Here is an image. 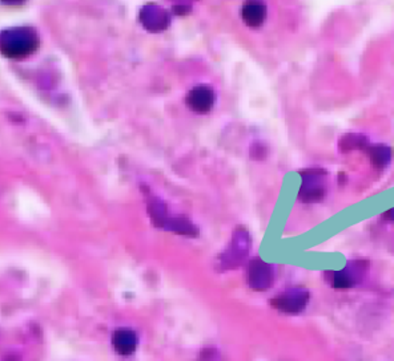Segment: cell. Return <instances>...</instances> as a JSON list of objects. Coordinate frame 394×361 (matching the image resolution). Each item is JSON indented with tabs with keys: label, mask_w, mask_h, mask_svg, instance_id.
I'll list each match as a JSON object with an SVG mask.
<instances>
[{
	"label": "cell",
	"mask_w": 394,
	"mask_h": 361,
	"mask_svg": "<svg viewBox=\"0 0 394 361\" xmlns=\"http://www.w3.org/2000/svg\"><path fill=\"white\" fill-rule=\"evenodd\" d=\"M216 96L211 87L197 85L187 96V105L197 114H205L212 111Z\"/></svg>",
	"instance_id": "5b68a950"
},
{
	"label": "cell",
	"mask_w": 394,
	"mask_h": 361,
	"mask_svg": "<svg viewBox=\"0 0 394 361\" xmlns=\"http://www.w3.org/2000/svg\"><path fill=\"white\" fill-rule=\"evenodd\" d=\"M371 164L375 166V169H386L392 160H393V151L391 146L385 144H375L373 146L368 148Z\"/></svg>",
	"instance_id": "30bf717a"
},
{
	"label": "cell",
	"mask_w": 394,
	"mask_h": 361,
	"mask_svg": "<svg viewBox=\"0 0 394 361\" xmlns=\"http://www.w3.org/2000/svg\"><path fill=\"white\" fill-rule=\"evenodd\" d=\"M140 19L141 23L151 31H161L167 28L169 23L167 12L155 4H148L147 7H144L141 10Z\"/></svg>",
	"instance_id": "52a82bcc"
},
{
	"label": "cell",
	"mask_w": 394,
	"mask_h": 361,
	"mask_svg": "<svg viewBox=\"0 0 394 361\" xmlns=\"http://www.w3.org/2000/svg\"><path fill=\"white\" fill-rule=\"evenodd\" d=\"M384 218L385 219H389V221H392L394 222V208L393 209L388 210L385 214H384Z\"/></svg>",
	"instance_id": "7c38bea8"
},
{
	"label": "cell",
	"mask_w": 394,
	"mask_h": 361,
	"mask_svg": "<svg viewBox=\"0 0 394 361\" xmlns=\"http://www.w3.org/2000/svg\"><path fill=\"white\" fill-rule=\"evenodd\" d=\"M114 347L123 356L132 355L138 347V336L131 329H118L114 333Z\"/></svg>",
	"instance_id": "9c48e42d"
},
{
	"label": "cell",
	"mask_w": 394,
	"mask_h": 361,
	"mask_svg": "<svg viewBox=\"0 0 394 361\" xmlns=\"http://www.w3.org/2000/svg\"><path fill=\"white\" fill-rule=\"evenodd\" d=\"M302 184L298 193V198L307 204L318 202L325 195V181L326 173L322 171H307L301 173Z\"/></svg>",
	"instance_id": "7a4b0ae2"
},
{
	"label": "cell",
	"mask_w": 394,
	"mask_h": 361,
	"mask_svg": "<svg viewBox=\"0 0 394 361\" xmlns=\"http://www.w3.org/2000/svg\"><path fill=\"white\" fill-rule=\"evenodd\" d=\"M368 148H369V140L364 134H346L340 140V149L342 152L355 151V149H368Z\"/></svg>",
	"instance_id": "8fae6325"
},
{
	"label": "cell",
	"mask_w": 394,
	"mask_h": 361,
	"mask_svg": "<svg viewBox=\"0 0 394 361\" xmlns=\"http://www.w3.org/2000/svg\"><path fill=\"white\" fill-rule=\"evenodd\" d=\"M309 302V294L305 289L301 288H296L284 292L282 295L277 296L273 299L272 305L273 307L285 314H300Z\"/></svg>",
	"instance_id": "277c9868"
},
{
	"label": "cell",
	"mask_w": 394,
	"mask_h": 361,
	"mask_svg": "<svg viewBox=\"0 0 394 361\" xmlns=\"http://www.w3.org/2000/svg\"><path fill=\"white\" fill-rule=\"evenodd\" d=\"M39 47V36L30 27H12L0 32V54L19 58L34 54Z\"/></svg>",
	"instance_id": "6da1fadb"
},
{
	"label": "cell",
	"mask_w": 394,
	"mask_h": 361,
	"mask_svg": "<svg viewBox=\"0 0 394 361\" xmlns=\"http://www.w3.org/2000/svg\"><path fill=\"white\" fill-rule=\"evenodd\" d=\"M244 23L251 28H258L267 19V6L261 1H248L241 10Z\"/></svg>",
	"instance_id": "ba28073f"
},
{
	"label": "cell",
	"mask_w": 394,
	"mask_h": 361,
	"mask_svg": "<svg viewBox=\"0 0 394 361\" xmlns=\"http://www.w3.org/2000/svg\"><path fill=\"white\" fill-rule=\"evenodd\" d=\"M273 282V271L262 261H255L249 268V285L257 291L269 288Z\"/></svg>",
	"instance_id": "8992f818"
},
{
	"label": "cell",
	"mask_w": 394,
	"mask_h": 361,
	"mask_svg": "<svg viewBox=\"0 0 394 361\" xmlns=\"http://www.w3.org/2000/svg\"><path fill=\"white\" fill-rule=\"evenodd\" d=\"M369 263L366 261H353L341 271L332 272V285L335 288H352L362 281Z\"/></svg>",
	"instance_id": "3957f363"
}]
</instances>
